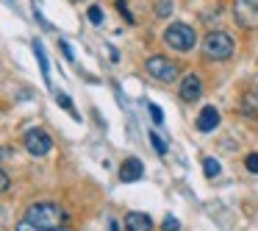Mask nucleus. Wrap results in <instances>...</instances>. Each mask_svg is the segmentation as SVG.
I'll return each instance as SVG.
<instances>
[{"instance_id":"f257e3e1","label":"nucleus","mask_w":258,"mask_h":231,"mask_svg":"<svg viewBox=\"0 0 258 231\" xmlns=\"http://www.w3.org/2000/svg\"><path fill=\"white\" fill-rule=\"evenodd\" d=\"M28 223L34 225H45V228H61L70 223V212L61 206L58 201H36L25 209L23 214Z\"/></svg>"},{"instance_id":"f03ea898","label":"nucleus","mask_w":258,"mask_h":231,"mask_svg":"<svg viewBox=\"0 0 258 231\" xmlns=\"http://www.w3.org/2000/svg\"><path fill=\"white\" fill-rule=\"evenodd\" d=\"M233 39H230V34H225V31H211V34H206V39H203V53H206L208 59H214V62H225V59L233 56Z\"/></svg>"},{"instance_id":"7ed1b4c3","label":"nucleus","mask_w":258,"mask_h":231,"mask_svg":"<svg viewBox=\"0 0 258 231\" xmlns=\"http://www.w3.org/2000/svg\"><path fill=\"white\" fill-rule=\"evenodd\" d=\"M195 39H197L195 28L186 25V23H172L164 31V42H167L169 48H175V51H180V53L191 51V48H195Z\"/></svg>"},{"instance_id":"20e7f679","label":"nucleus","mask_w":258,"mask_h":231,"mask_svg":"<svg viewBox=\"0 0 258 231\" xmlns=\"http://www.w3.org/2000/svg\"><path fill=\"white\" fill-rule=\"evenodd\" d=\"M145 67H147V73L156 81H161V84H172V81L178 78V64L164 59V56H150Z\"/></svg>"},{"instance_id":"39448f33","label":"nucleus","mask_w":258,"mask_h":231,"mask_svg":"<svg viewBox=\"0 0 258 231\" xmlns=\"http://www.w3.org/2000/svg\"><path fill=\"white\" fill-rule=\"evenodd\" d=\"M25 151L31 153V156H47V153L53 151V140H50V134L47 131H42V128H31L28 134H25Z\"/></svg>"},{"instance_id":"423d86ee","label":"nucleus","mask_w":258,"mask_h":231,"mask_svg":"<svg viewBox=\"0 0 258 231\" xmlns=\"http://www.w3.org/2000/svg\"><path fill=\"white\" fill-rule=\"evenodd\" d=\"M233 17L241 28H255L258 25V0H236Z\"/></svg>"},{"instance_id":"0eeeda50","label":"nucleus","mask_w":258,"mask_h":231,"mask_svg":"<svg viewBox=\"0 0 258 231\" xmlns=\"http://www.w3.org/2000/svg\"><path fill=\"white\" fill-rule=\"evenodd\" d=\"M180 101H186V103H195V101H200V95H203V81H200V75H195V73H189L183 81H180Z\"/></svg>"},{"instance_id":"6e6552de","label":"nucleus","mask_w":258,"mask_h":231,"mask_svg":"<svg viewBox=\"0 0 258 231\" xmlns=\"http://www.w3.org/2000/svg\"><path fill=\"white\" fill-rule=\"evenodd\" d=\"M142 175H145V164H142L136 156H128L122 162V167H119V181H125V184H134V181L142 178Z\"/></svg>"},{"instance_id":"1a4fd4ad","label":"nucleus","mask_w":258,"mask_h":231,"mask_svg":"<svg viewBox=\"0 0 258 231\" xmlns=\"http://www.w3.org/2000/svg\"><path fill=\"white\" fill-rule=\"evenodd\" d=\"M125 231H153V220L145 212H128L125 214Z\"/></svg>"},{"instance_id":"9d476101","label":"nucleus","mask_w":258,"mask_h":231,"mask_svg":"<svg viewBox=\"0 0 258 231\" xmlns=\"http://www.w3.org/2000/svg\"><path fill=\"white\" fill-rule=\"evenodd\" d=\"M219 125V112L214 106H206L197 114V131H214Z\"/></svg>"},{"instance_id":"9b49d317","label":"nucleus","mask_w":258,"mask_h":231,"mask_svg":"<svg viewBox=\"0 0 258 231\" xmlns=\"http://www.w3.org/2000/svg\"><path fill=\"white\" fill-rule=\"evenodd\" d=\"M14 231H75L73 228V223H67V225H61V228H45V225H34V223H28V220H20L17 223V228Z\"/></svg>"},{"instance_id":"f8f14e48","label":"nucleus","mask_w":258,"mask_h":231,"mask_svg":"<svg viewBox=\"0 0 258 231\" xmlns=\"http://www.w3.org/2000/svg\"><path fill=\"white\" fill-rule=\"evenodd\" d=\"M34 53H36V59H39L42 78H45V81H50V64H47V56H45V48H42V42H34Z\"/></svg>"},{"instance_id":"ddd939ff","label":"nucleus","mask_w":258,"mask_h":231,"mask_svg":"<svg viewBox=\"0 0 258 231\" xmlns=\"http://www.w3.org/2000/svg\"><path fill=\"white\" fill-rule=\"evenodd\" d=\"M203 170H206L208 178H214V175H219V162H217V159H211V156H206V159H203Z\"/></svg>"},{"instance_id":"4468645a","label":"nucleus","mask_w":258,"mask_h":231,"mask_svg":"<svg viewBox=\"0 0 258 231\" xmlns=\"http://www.w3.org/2000/svg\"><path fill=\"white\" fill-rule=\"evenodd\" d=\"M156 14H158V17H169V14H172V0H158V3H156Z\"/></svg>"},{"instance_id":"2eb2a0df","label":"nucleus","mask_w":258,"mask_h":231,"mask_svg":"<svg viewBox=\"0 0 258 231\" xmlns=\"http://www.w3.org/2000/svg\"><path fill=\"white\" fill-rule=\"evenodd\" d=\"M117 9H119V14H122L125 20H128V25H134L136 20L131 17V12H128V0H117Z\"/></svg>"},{"instance_id":"dca6fc26","label":"nucleus","mask_w":258,"mask_h":231,"mask_svg":"<svg viewBox=\"0 0 258 231\" xmlns=\"http://www.w3.org/2000/svg\"><path fill=\"white\" fill-rule=\"evenodd\" d=\"M147 136H150L153 148H156V151H158V153H161V156H164V153H167V145H164V140H161V136H158V134H147Z\"/></svg>"},{"instance_id":"f3484780","label":"nucleus","mask_w":258,"mask_h":231,"mask_svg":"<svg viewBox=\"0 0 258 231\" xmlns=\"http://www.w3.org/2000/svg\"><path fill=\"white\" fill-rule=\"evenodd\" d=\"M244 167L250 170V173H258V153H250V156L244 159Z\"/></svg>"},{"instance_id":"a211bd4d","label":"nucleus","mask_w":258,"mask_h":231,"mask_svg":"<svg viewBox=\"0 0 258 231\" xmlns=\"http://www.w3.org/2000/svg\"><path fill=\"white\" fill-rule=\"evenodd\" d=\"M56 103H58V106H64L67 112H73V101H70V98L64 95V92H56Z\"/></svg>"},{"instance_id":"6ab92c4d","label":"nucleus","mask_w":258,"mask_h":231,"mask_svg":"<svg viewBox=\"0 0 258 231\" xmlns=\"http://www.w3.org/2000/svg\"><path fill=\"white\" fill-rule=\"evenodd\" d=\"M180 228V223H178V217H164V231H178Z\"/></svg>"},{"instance_id":"aec40b11","label":"nucleus","mask_w":258,"mask_h":231,"mask_svg":"<svg viewBox=\"0 0 258 231\" xmlns=\"http://www.w3.org/2000/svg\"><path fill=\"white\" fill-rule=\"evenodd\" d=\"M89 20H92L95 25H100V23H103V12H100L97 6H92V9H89Z\"/></svg>"},{"instance_id":"412c9836","label":"nucleus","mask_w":258,"mask_h":231,"mask_svg":"<svg viewBox=\"0 0 258 231\" xmlns=\"http://www.w3.org/2000/svg\"><path fill=\"white\" fill-rule=\"evenodd\" d=\"M147 109H150V117L156 120V123H161V120H164V112H161V109L156 106V103H150V106H147Z\"/></svg>"},{"instance_id":"4be33fe9","label":"nucleus","mask_w":258,"mask_h":231,"mask_svg":"<svg viewBox=\"0 0 258 231\" xmlns=\"http://www.w3.org/2000/svg\"><path fill=\"white\" fill-rule=\"evenodd\" d=\"M0 190L3 192L12 190V178H9V173H0Z\"/></svg>"},{"instance_id":"5701e85b","label":"nucleus","mask_w":258,"mask_h":231,"mask_svg":"<svg viewBox=\"0 0 258 231\" xmlns=\"http://www.w3.org/2000/svg\"><path fill=\"white\" fill-rule=\"evenodd\" d=\"M58 48H61V51H64V56H67L70 62H73V59H75V56H73V51H70V45H67V42H61V45H58Z\"/></svg>"},{"instance_id":"b1692460","label":"nucleus","mask_w":258,"mask_h":231,"mask_svg":"<svg viewBox=\"0 0 258 231\" xmlns=\"http://www.w3.org/2000/svg\"><path fill=\"white\" fill-rule=\"evenodd\" d=\"M75 3H78V0H75Z\"/></svg>"}]
</instances>
